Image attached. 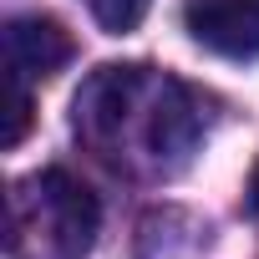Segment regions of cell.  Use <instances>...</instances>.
Returning a JSON list of instances; mask_svg holds the SVG:
<instances>
[{
    "label": "cell",
    "instance_id": "6da1fadb",
    "mask_svg": "<svg viewBox=\"0 0 259 259\" xmlns=\"http://www.w3.org/2000/svg\"><path fill=\"white\" fill-rule=\"evenodd\" d=\"M76 133L102 153L138 138L143 158L168 168L198 143V107L178 81L153 76L148 66H102L76 92Z\"/></svg>",
    "mask_w": 259,
    "mask_h": 259
},
{
    "label": "cell",
    "instance_id": "7a4b0ae2",
    "mask_svg": "<svg viewBox=\"0 0 259 259\" xmlns=\"http://www.w3.org/2000/svg\"><path fill=\"white\" fill-rule=\"evenodd\" d=\"M36 244V259H87L97 239V198L66 168H46L21 183L11 203V249Z\"/></svg>",
    "mask_w": 259,
    "mask_h": 259
},
{
    "label": "cell",
    "instance_id": "3957f363",
    "mask_svg": "<svg viewBox=\"0 0 259 259\" xmlns=\"http://www.w3.org/2000/svg\"><path fill=\"white\" fill-rule=\"evenodd\" d=\"M188 36L229 61L259 56V0H188Z\"/></svg>",
    "mask_w": 259,
    "mask_h": 259
},
{
    "label": "cell",
    "instance_id": "277c9868",
    "mask_svg": "<svg viewBox=\"0 0 259 259\" xmlns=\"http://www.w3.org/2000/svg\"><path fill=\"white\" fill-rule=\"evenodd\" d=\"M71 61V36L51 16H16L6 26V66L21 76H51Z\"/></svg>",
    "mask_w": 259,
    "mask_h": 259
},
{
    "label": "cell",
    "instance_id": "5b68a950",
    "mask_svg": "<svg viewBox=\"0 0 259 259\" xmlns=\"http://www.w3.org/2000/svg\"><path fill=\"white\" fill-rule=\"evenodd\" d=\"M31 76H21L16 66H6V127H0V143L6 148H21L26 143V133H31V87H26Z\"/></svg>",
    "mask_w": 259,
    "mask_h": 259
},
{
    "label": "cell",
    "instance_id": "8992f818",
    "mask_svg": "<svg viewBox=\"0 0 259 259\" xmlns=\"http://www.w3.org/2000/svg\"><path fill=\"white\" fill-rule=\"evenodd\" d=\"M148 6H153V0H87L92 21H97L107 36H133V31L143 26Z\"/></svg>",
    "mask_w": 259,
    "mask_h": 259
},
{
    "label": "cell",
    "instance_id": "52a82bcc",
    "mask_svg": "<svg viewBox=\"0 0 259 259\" xmlns=\"http://www.w3.org/2000/svg\"><path fill=\"white\" fill-rule=\"evenodd\" d=\"M249 208L259 213V163H254V173H249Z\"/></svg>",
    "mask_w": 259,
    "mask_h": 259
}]
</instances>
